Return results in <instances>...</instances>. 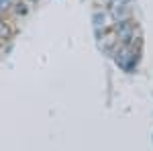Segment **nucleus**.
I'll return each mask as SVG.
<instances>
[{
  "mask_svg": "<svg viewBox=\"0 0 153 151\" xmlns=\"http://www.w3.org/2000/svg\"><path fill=\"white\" fill-rule=\"evenodd\" d=\"M117 63L123 68V70H133V65H137V51H135V45H120L117 53Z\"/></svg>",
  "mask_w": 153,
  "mask_h": 151,
  "instance_id": "nucleus-1",
  "label": "nucleus"
},
{
  "mask_svg": "<svg viewBox=\"0 0 153 151\" xmlns=\"http://www.w3.org/2000/svg\"><path fill=\"white\" fill-rule=\"evenodd\" d=\"M117 37L123 45H133V39H135V23L131 19H118L117 21Z\"/></svg>",
  "mask_w": 153,
  "mask_h": 151,
  "instance_id": "nucleus-2",
  "label": "nucleus"
},
{
  "mask_svg": "<svg viewBox=\"0 0 153 151\" xmlns=\"http://www.w3.org/2000/svg\"><path fill=\"white\" fill-rule=\"evenodd\" d=\"M129 4H131V0H110V10H112V14L117 16L118 10H120V8H127Z\"/></svg>",
  "mask_w": 153,
  "mask_h": 151,
  "instance_id": "nucleus-3",
  "label": "nucleus"
},
{
  "mask_svg": "<svg viewBox=\"0 0 153 151\" xmlns=\"http://www.w3.org/2000/svg\"><path fill=\"white\" fill-rule=\"evenodd\" d=\"M10 6H14V12H16L19 16H25V14L29 12V6H27L25 2H12Z\"/></svg>",
  "mask_w": 153,
  "mask_h": 151,
  "instance_id": "nucleus-4",
  "label": "nucleus"
},
{
  "mask_svg": "<svg viewBox=\"0 0 153 151\" xmlns=\"http://www.w3.org/2000/svg\"><path fill=\"white\" fill-rule=\"evenodd\" d=\"M29 2H39V0H29Z\"/></svg>",
  "mask_w": 153,
  "mask_h": 151,
  "instance_id": "nucleus-5",
  "label": "nucleus"
},
{
  "mask_svg": "<svg viewBox=\"0 0 153 151\" xmlns=\"http://www.w3.org/2000/svg\"><path fill=\"white\" fill-rule=\"evenodd\" d=\"M0 25H2V21H0Z\"/></svg>",
  "mask_w": 153,
  "mask_h": 151,
  "instance_id": "nucleus-6",
  "label": "nucleus"
}]
</instances>
